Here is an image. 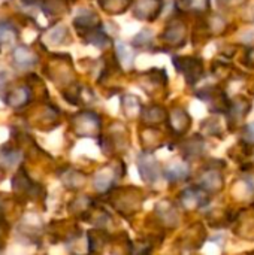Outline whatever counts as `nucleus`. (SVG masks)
Returning <instances> with one entry per match:
<instances>
[{"mask_svg":"<svg viewBox=\"0 0 254 255\" xmlns=\"http://www.w3.org/2000/svg\"><path fill=\"white\" fill-rule=\"evenodd\" d=\"M174 64L186 76L189 84H196L204 75V63L198 57H174Z\"/></svg>","mask_w":254,"mask_h":255,"instance_id":"obj_1","label":"nucleus"},{"mask_svg":"<svg viewBox=\"0 0 254 255\" xmlns=\"http://www.w3.org/2000/svg\"><path fill=\"white\" fill-rule=\"evenodd\" d=\"M187 28L180 19H174L171 24H168L166 30L162 34V39L166 42V45H171L172 48H180L186 43Z\"/></svg>","mask_w":254,"mask_h":255,"instance_id":"obj_2","label":"nucleus"},{"mask_svg":"<svg viewBox=\"0 0 254 255\" xmlns=\"http://www.w3.org/2000/svg\"><path fill=\"white\" fill-rule=\"evenodd\" d=\"M138 167H139V172H141V176L142 179L147 182V184H154L157 179H159V163L157 160L151 155V154H141L138 157Z\"/></svg>","mask_w":254,"mask_h":255,"instance_id":"obj_3","label":"nucleus"},{"mask_svg":"<svg viewBox=\"0 0 254 255\" xmlns=\"http://www.w3.org/2000/svg\"><path fill=\"white\" fill-rule=\"evenodd\" d=\"M162 0H136L133 4V13L139 19L153 21L162 10Z\"/></svg>","mask_w":254,"mask_h":255,"instance_id":"obj_4","label":"nucleus"},{"mask_svg":"<svg viewBox=\"0 0 254 255\" xmlns=\"http://www.w3.org/2000/svg\"><path fill=\"white\" fill-rule=\"evenodd\" d=\"M76 131L82 136H91L100 128V118L91 112H82L75 117Z\"/></svg>","mask_w":254,"mask_h":255,"instance_id":"obj_5","label":"nucleus"},{"mask_svg":"<svg viewBox=\"0 0 254 255\" xmlns=\"http://www.w3.org/2000/svg\"><path fill=\"white\" fill-rule=\"evenodd\" d=\"M75 27L78 28L79 33L87 34L88 31H91V30L100 27L99 16H97L94 12H91V10H85V12H82L79 16H76V19H75Z\"/></svg>","mask_w":254,"mask_h":255,"instance_id":"obj_6","label":"nucleus"},{"mask_svg":"<svg viewBox=\"0 0 254 255\" xmlns=\"http://www.w3.org/2000/svg\"><path fill=\"white\" fill-rule=\"evenodd\" d=\"M169 124L174 128V131L177 133H184L189 128L190 124V118L187 115V112L181 108L172 109L169 114Z\"/></svg>","mask_w":254,"mask_h":255,"instance_id":"obj_7","label":"nucleus"},{"mask_svg":"<svg viewBox=\"0 0 254 255\" xmlns=\"http://www.w3.org/2000/svg\"><path fill=\"white\" fill-rule=\"evenodd\" d=\"M201 185L207 191H217L223 187V178L219 170H208L201 176Z\"/></svg>","mask_w":254,"mask_h":255,"instance_id":"obj_8","label":"nucleus"},{"mask_svg":"<svg viewBox=\"0 0 254 255\" xmlns=\"http://www.w3.org/2000/svg\"><path fill=\"white\" fill-rule=\"evenodd\" d=\"M181 203L186 209H196L204 203V193L198 188H189L181 194Z\"/></svg>","mask_w":254,"mask_h":255,"instance_id":"obj_9","label":"nucleus"},{"mask_svg":"<svg viewBox=\"0 0 254 255\" xmlns=\"http://www.w3.org/2000/svg\"><path fill=\"white\" fill-rule=\"evenodd\" d=\"M249 109H250V103L246 99L235 100L232 105H229V109H228L231 121H234V123L241 121L249 114Z\"/></svg>","mask_w":254,"mask_h":255,"instance_id":"obj_10","label":"nucleus"},{"mask_svg":"<svg viewBox=\"0 0 254 255\" xmlns=\"http://www.w3.org/2000/svg\"><path fill=\"white\" fill-rule=\"evenodd\" d=\"M165 176L171 182L183 181L189 176V166L186 163H172L171 166H168Z\"/></svg>","mask_w":254,"mask_h":255,"instance_id":"obj_11","label":"nucleus"},{"mask_svg":"<svg viewBox=\"0 0 254 255\" xmlns=\"http://www.w3.org/2000/svg\"><path fill=\"white\" fill-rule=\"evenodd\" d=\"M180 10L202 13L210 7V0H177Z\"/></svg>","mask_w":254,"mask_h":255,"instance_id":"obj_12","label":"nucleus"},{"mask_svg":"<svg viewBox=\"0 0 254 255\" xmlns=\"http://www.w3.org/2000/svg\"><path fill=\"white\" fill-rule=\"evenodd\" d=\"M132 0H100V6L108 13H123L129 6Z\"/></svg>","mask_w":254,"mask_h":255,"instance_id":"obj_13","label":"nucleus"},{"mask_svg":"<svg viewBox=\"0 0 254 255\" xmlns=\"http://www.w3.org/2000/svg\"><path fill=\"white\" fill-rule=\"evenodd\" d=\"M123 111L124 114L132 118L138 114V111L141 109V103H139V99L135 97V96H124L123 97Z\"/></svg>","mask_w":254,"mask_h":255,"instance_id":"obj_14","label":"nucleus"},{"mask_svg":"<svg viewBox=\"0 0 254 255\" xmlns=\"http://www.w3.org/2000/svg\"><path fill=\"white\" fill-rule=\"evenodd\" d=\"M144 120L148 124H157L165 120V109L160 106H150L144 111Z\"/></svg>","mask_w":254,"mask_h":255,"instance_id":"obj_15","label":"nucleus"},{"mask_svg":"<svg viewBox=\"0 0 254 255\" xmlns=\"http://www.w3.org/2000/svg\"><path fill=\"white\" fill-rule=\"evenodd\" d=\"M114 181V172L112 170H100L96 176V188L100 191H106Z\"/></svg>","mask_w":254,"mask_h":255,"instance_id":"obj_16","label":"nucleus"},{"mask_svg":"<svg viewBox=\"0 0 254 255\" xmlns=\"http://www.w3.org/2000/svg\"><path fill=\"white\" fill-rule=\"evenodd\" d=\"M15 58H16V63L24 67H30L36 63V57L27 48H18L15 52Z\"/></svg>","mask_w":254,"mask_h":255,"instance_id":"obj_17","label":"nucleus"},{"mask_svg":"<svg viewBox=\"0 0 254 255\" xmlns=\"http://www.w3.org/2000/svg\"><path fill=\"white\" fill-rule=\"evenodd\" d=\"M28 100V90L27 88H16L15 91H12L7 99H6V103H10L13 106H21L24 103H27Z\"/></svg>","mask_w":254,"mask_h":255,"instance_id":"obj_18","label":"nucleus"},{"mask_svg":"<svg viewBox=\"0 0 254 255\" xmlns=\"http://www.w3.org/2000/svg\"><path fill=\"white\" fill-rule=\"evenodd\" d=\"M16 37V30L13 28V25L6 24V22H0V45L1 43H10L13 42Z\"/></svg>","mask_w":254,"mask_h":255,"instance_id":"obj_19","label":"nucleus"},{"mask_svg":"<svg viewBox=\"0 0 254 255\" xmlns=\"http://www.w3.org/2000/svg\"><path fill=\"white\" fill-rule=\"evenodd\" d=\"M118 55H120V63L121 64H124V66L132 64V61H133V52H129V49H127L126 45H120L118 46Z\"/></svg>","mask_w":254,"mask_h":255,"instance_id":"obj_20","label":"nucleus"},{"mask_svg":"<svg viewBox=\"0 0 254 255\" xmlns=\"http://www.w3.org/2000/svg\"><path fill=\"white\" fill-rule=\"evenodd\" d=\"M244 139L249 140V142H254V123L249 124L244 128Z\"/></svg>","mask_w":254,"mask_h":255,"instance_id":"obj_21","label":"nucleus"},{"mask_svg":"<svg viewBox=\"0 0 254 255\" xmlns=\"http://www.w3.org/2000/svg\"><path fill=\"white\" fill-rule=\"evenodd\" d=\"M246 63L250 66V67H254V48H250L247 51V55H246Z\"/></svg>","mask_w":254,"mask_h":255,"instance_id":"obj_22","label":"nucleus"},{"mask_svg":"<svg viewBox=\"0 0 254 255\" xmlns=\"http://www.w3.org/2000/svg\"><path fill=\"white\" fill-rule=\"evenodd\" d=\"M222 6H238L243 3V0H219Z\"/></svg>","mask_w":254,"mask_h":255,"instance_id":"obj_23","label":"nucleus"}]
</instances>
